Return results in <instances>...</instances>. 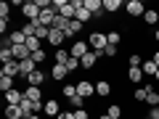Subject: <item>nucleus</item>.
Here are the masks:
<instances>
[{
    "label": "nucleus",
    "mask_w": 159,
    "mask_h": 119,
    "mask_svg": "<svg viewBox=\"0 0 159 119\" xmlns=\"http://www.w3.org/2000/svg\"><path fill=\"white\" fill-rule=\"evenodd\" d=\"M88 45H90V51L101 53L109 48V40H106V32H90V37H88Z\"/></svg>",
    "instance_id": "f257e3e1"
},
{
    "label": "nucleus",
    "mask_w": 159,
    "mask_h": 119,
    "mask_svg": "<svg viewBox=\"0 0 159 119\" xmlns=\"http://www.w3.org/2000/svg\"><path fill=\"white\" fill-rule=\"evenodd\" d=\"M125 11H127V16H130V19H138V16L143 19V13H146L148 8H146L143 0H127V3H125Z\"/></svg>",
    "instance_id": "f03ea898"
},
{
    "label": "nucleus",
    "mask_w": 159,
    "mask_h": 119,
    "mask_svg": "<svg viewBox=\"0 0 159 119\" xmlns=\"http://www.w3.org/2000/svg\"><path fill=\"white\" fill-rule=\"evenodd\" d=\"M21 16L27 19V21H37V19H40V6H37V0H24Z\"/></svg>",
    "instance_id": "7ed1b4c3"
},
{
    "label": "nucleus",
    "mask_w": 159,
    "mask_h": 119,
    "mask_svg": "<svg viewBox=\"0 0 159 119\" xmlns=\"http://www.w3.org/2000/svg\"><path fill=\"white\" fill-rule=\"evenodd\" d=\"M77 85V95H82V98H90V95H96V82H90V79H77L74 82Z\"/></svg>",
    "instance_id": "20e7f679"
},
{
    "label": "nucleus",
    "mask_w": 159,
    "mask_h": 119,
    "mask_svg": "<svg viewBox=\"0 0 159 119\" xmlns=\"http://www.w3.org/2000/svg\"><path fill=\"white\" fill-rule=\"evenodd\" d=\"M69 53H72L74 58L88 56V53H90V45H88V40H74V42H72V48H69Z\"/></svg>",
    "instance_id": "39448f33"
},
{
    "label": "nucleus",
    "mask_w": 159,
    "mask_h": 119,
    "mask_svg": "<svg viewBox=\"0 0 159 119\" xmlns=\"http://www.w3.org/2000/svg\"><path fill=\"white\" fill-rule=\"evenodd\" d=\"M0 61L3 64H11V61H16L13 58V45H11V40H3V45H0Z\"/></svg>",
    "instance_id": "423d86ee"
},
{
    "label": "nucleus",
    "mask_w": 159,
    "mask_h": 119,
    "mask_svg": "<svg viewBox=\"0 0 159 119\" xmlns=\"http://www.w3.org/2000/svg\"><path fill=\"white\" fill-rule=\"evenodd\" d=\"M56 16H58V13L53 11V8H45V11H40L37 24H40V27H48V29H51V27H53V21H56Z\"/></svg>",
    "instance_id": "0eeeda50"
},
{
    "label": "nucleus",
    "mask_w": 159,
    "mask_h": 119,
    "mask_svg": "<svg viewBox=\"0 0 159 119\" xmlns=\"http://www.w3.org/2000/svg\"><path fill=\"white\" fill-rule=\"evenodd\" d=\"M19 72H21L19 77H21V79H27L32 72H37V64H34L32 58H24V61H19Z\"/></svg>",
    "instance_id": "6e6552de"
},
{
    "label": "nucleus",
    "mask_w": 159,
    "mask_h": 119,
    "mask_svg": "<svg viewBox=\"0 0 159 119\" xmlns=\"http://www.w3.org/2000/svg\"><path fill=\"white\" fill-rule=\"evenodd\" d=\"M43 114H48V117H53V119H56L58 114H61V103H58L56 98H48V101H45V106H43Z\"/></svg>",
    "instance_id": "1a4fd4ad"
},
{
    "label": "nucleus",
    "mask_w": 159,
    "mask_h": 119,
    "mask_svg": "<svg viewBox=\"0 0 159 119\" xmlns=\"http://www.w3.org/2000/svg\"><path fill=\"white\" fill-rule=\"evenodd\" d=\"M24 95H27V98H29L32 103H45V98H43V87L27 85V90H24Z\"/></svg>",
    "instance_id": "9d476101"
},
{
    "label": "nucleus",
    "mask_w": 159,
    "mask_h": 119,
    "mask_svg": "<svg viewBox=\"0 0 159 119\" xmlns=\"http://www.w3.org/2000/svg\"><path fill=\"white\" fill-rule=\"evenodd\" d=\"M21 101H24V90H19V87L6 93V106H19Z\"/></svg>",
    "instance_id": "9b49d317"
},
{
    "label": "nucleus",
    "mask_w": 159,
    "mask_h": 119,
    "mask_svg": "<svg viewBox=\"0 0 159 119\" xmlns=\"http://www.w3.org/2000/svg\"><path fill=\"white\" fill-rule=\"evenodd\" d=\"M154 90V85H141V87H135L133 90V101L135 103H146V98H148V93Z\"/></svg>",
    "instance_id": "f8f14e48"
},
{
    "label": "nucleus",
    "mask_w": 159,
    "mask_h": 119,
    "mask_svg": "<svg viewBox=\"0 0 159 119\" xmlns=\"http://www.w3.org/2000/svg\"><path fill=\"white\" fill-rule=\"evenodd\" d=\"M64 40H66V34L58 32V29H51V34H48V45H53L58 51V48H64Z\"/></svg>",
    "instance_id": "ddd939ff"
},
{
    "label": "nucleus",
    "mask_w": 159,
    "mask_h": 119,
    "mask_svg": "<svg viewBox=\"0 0 159 119\" xmlns=\"http://www.w3.org/2000/svg\"><path fill=\"white\" fill-rule=\"evenodd\" d=\"M51 77L56 79V82H64V79L69 77V69L64 66V64H53L51 66Z\"/></svg>",
    "instance_id": "4468645a"
},
{
    "label": "nucleus",
    "mask_w": 159,
    "mask_h": 119,
    "mask_svg": "<svg viewBox=\"0 0 159 119\" xmlns=\"http://www.w3.org/2000/svg\"><path fill=\"white\" fill-rule=\"evenodd\" d=\"M96 95L98 98H109L111 95V82H109V79H98L96 82Z\"/></svg>",
    "instance_id": "2eb2a0df"
},
{
    "label": "nucleus",
    "mask_w": 159,
    "mask_h": 119,
    "mask_svg": "<svg viewBox=\"0 0 159 119\" xmlns=\"http://www.w3.org/2000/svg\"><path fill=\"white\" fill-rule=\"evenodd\" d=\"M45 79H48V74H45V72H40V69H37V72H32V74L27 77V85L43 87V82H45Z\"/></svg>",
    "instance_id": "dca6fc26"
},
{
    "label": "nucleus",
    "mask_w": 159,
    "mask_h": 119,
    "mask_svg": "<svg viewBox=\"0 0 159 119\" xmlns=\"http://www.w3.org/2000/svg\"><path fill=\"white\" fill-rule=\"evenodd\" d=\"M19 74H21V72H19V61H11V64H3V72H0V77H13V79H16Z\"/></svg>",
    "instance_id": "f3484780"
},
{
    "label": "nucleus",
    "mask_w": 159,
    "mask_h": 119,
    "mask_svg": "<svg viewBox=\"0 0 159 119\" xmlns=\"http://www.w3.org/2000/svg\"><path fill=\"white\" fill-rule=\"evenodd\" d=\"M96 64H98V56H96V53H88V56H82V58H80V66H82V69H85V72H90V69L93 66H96Z\"/></svg>",
    "instance_id": "a211bd4d"
},
{
    "label": "nucleus",
    "mask_w": 159,
    "mask_h": 119,
    "mask_svg": "<svg viewBox=\"0 0 159 119\" xmlns=\"http://www.w3.org/2000/svg\"><path fill=\"white\" fill-rule=\"evenodd\" d=\"M82 29H85V24H80L77 19H72V21H69V27H66V32H64V34H66V40H69V37H77V34L82 32Z\"/></svg>",
    "instance_id": "6ab92c4d"
},
{
    "label": "nucleus",
    "mask_w": 159,
    "mask_h": 119,
    "mask_svg": "<svg viewBox=\"0 0 159 119\" xmlns=\"http://www.w3.org/2000/svg\"><path fill=\"white\" fill-rule=\"evenodd\" d=\"M8 40H11V45H27V34H24L21 29H11Z\"/></svg>",
    "instance_id": "aec40b11"
},
{
    "label": "nucleus",
    "mask_w": 159,
    "mask_h": 119,
    "mask_svg": "<svg viewBox=\"0 0 159 119\" xmlns=\"http://www.w3.org/2000/svg\"><path fill=\"white\" fill-rule=\"evenodd\" d=\"M143 21H146L148 27L157 29V24H159V11H157V8H148V11L143 13Z\"/></svg>",
    "instance_id": "412c9836"
},
{
    "label": "nucleus",
    "mask_w": 159,
    "mask_h": 119,
    "mask_svg": "<svg viewBox=\"0 0 159 119\" xmlns=\"http://www.w3.org/2000/svg\"><path fill=\"white\" fill-rule=\"evenodd\" d=\"M119 8H125V3H122V0H103V11L111 13V16L119 11Z\"/></svg>",
    "instance_id": "4be33fe9"
},
{
    "label": "nucleus",
    "mask_w": 159,
    "mask_h": 119,
    "mask_svg": "<svg viewBox=\"0 0 159 119\" xmlns=\"http://www.w3.org/2000/svg\"><path fill=\"white\" fill-rule=\"evenodd\" d=\"M6 119H27L24 117V111H21V106H6Z\"/></svg>",
    "instance_id": "5701e85b"
},
{
    "label": "nucleus",
    "mask_w": 159,
    "mask_h": 119,
    "mask_svg": "<svg viewBox=\"0 0 159 119\" xmlns=\"http://www.w3.org/2000/svg\"><path fill=\"white\" fill-rule=\"evenodd\" d=\"M106 40H109V45H111V48H119V42H122V32H119V29H109Z\"/></svg>",
    "instance_id": "b1692460"
},
{
    "label": "nucleus",
    "mask_w": 159,
    "mask_h": 119,
    "mask_svg": "<svg viewBox=\"0 0 159 119\" xmlns=\"http://www.w3.org/2000/svg\"><path fill=\"white\" fill-rule=\"evenodd\" d=\"M69 58H72V53L66 51V48H58L56 53H53V64H64V66H66V61Z\"/></svg>",
    "instance_id": "393cba45"
},
{
    "label": "nucleus",
    "mask_w": 159,
    "mask_h": 119,
    "mask_svg": "<svg viewBox=\"0 0 159 119\" xmlns=\"http://www.w3.org/2000/svg\"><path fill=\"white\" fill-rule=\"evenodd\" d=\"M127 79H130L133 85H138V82L143 79V69L141 66H130V69H127Z\"/></svg>",
    "instance_id": "a878e982"
},
{
    "label": "nucleus",
    "mask_w": 159,
    "mask_h": 119,
    "mask_svg": "<svg viewBox=\"0 0 159 119\" xmlns=\"http://www.w3.org/2000/svg\"><path fill=\"white\" fill-rule=\"evenodd\" d=\"M37 27H40L37 21H24V24H21L19 29H21V32L27 34V40H29V37H34V34H37Z\"/></svg>",
    "instance_id": "bb28decb"
},
{
    "label": "nucleus",
    "mask_w": 159,
    "mask_h": 119,
    "mask_svg": "<svg viewBox=\"0 0 159 119\" xmlns=\"http://www.w3.org/2000/svg\"><path fill=\"white\" fill-rule=\"evenodd\" d=\"M85 8L93 13V16H98V13L103 11V0H85Z\"/></svg>",
    "instance_id": "cd10ccee"
},
{
    "label": "nucleus",
    "mask_w": 159,
    "mask_h": 119,
    "mask_svg": "<svg viewBox=\"0 0 159 119\" xmlns=\"http://www.w3.org/2000/svg\"><path fill=\"white\" fill-rule=\"evenodd\" d=\"M141 69H143V74H148V77H154V74L159 72V66H157V64H154V58H146Z\"/></svg>",
    "instance_id": "c85d7f7f"
},
{
    "label": "nucleus",
    "mask_w": 159,
    "mask_h": 119,
    "mask_svg": "<svg viewBox=\"0 0 159 119\" xmlns=\"http://www.w3.org/2000/svg\"><path fill=\"white\" fill-rule=\"evenodd\" d=\"M16 87V79L13 77H0V93H8Z\"/></svg>",
    "instance_id": "c756f323"
},
{
    "label": "nucleus",
    "mask_w": 159,
    "mask_h": 119,
    "mask_svg": "<svg viewBox=\"0 0 159 119\" xmlns=\"http://www.w3.org/2000/svg\"><path fill=\"white\" fill-rule=\"evenodd\" d=\"M0 21H11V3H0Z\"/></svg>",
    "instance_id": "7c9ffc66"
},
{
    "label": "nucleus",
    "mask_w": 159,
    "mask_h": 119,
    "mask_svg": "<svg viewBox=\"0 0 159 119\" xmlns=\"http://www.w3.org/2000/svg\"><path fill=\"white\" fill-rule=\"evenodd\" d=\"M61 95L66 98V101H69V98H74V95H77V85H72V82H66V85L61 87Z\"/></svg>",
    "instance_id": "2f4dec72"
},
{
    "label": "nucleus",
    "mask_w": 159,
    "mask_h": 119,
    "mask_svg": "<svg viewBox=\"0 0 159 119\" xmlns=\"http://www.w3.org/2000/svg\"><path fill=\"white\" fill-rule=\"evenodd\" d=\"M85 101H88V98H82V95H74V98H69V106H72L74 111H80V108H85Z\"/></svg>",
    "instance_id": "473e14b6"
},
{
    "label": "nucleus",
    "mask_w": 159,
    "mask_h": 119,
    "mask_svg": "<svg viewBox=\"0 0 159 119\" xmlns=\"http://www.w3.org/2000/svg\"><path fill=\"white\" fill-rule=\"evenodd\" d=\"M127 66H143V56H141V53H135V51H133L130 56H127Z\"/></svg>",
    "instance_id": "72a5a7b5"
},
{
    "label": "nucleus",
    "mask_w": 159,
    "mask_h": 119,
    "mask_svg": "<svg viewBox=\"0 0 159 119\" xmlns=\"http://www.w3.org/2000/svg\"><path fill=\"white\" fill-rule=\"evenodd\" d=\"M106 114L111 119H122V106H119V103H111V106L106 108Z\"/></svg>",
    "instance_id": "f704fd0d"
},
{
    "label": "nucleus",
    "mask_w": 159,
    "mask_h": 119,
    "mask_svg": "<svg viewBox=\"0 0 159 119\" xmlns=\"http://www.w3.org/2000/svg\"><path fill=\"white\" fill-rule=\"evenodd\" d=\"M66 27H69V19H64V16H56V21H53V27H51V29H58V32H66Z\"/></svg>",
    "instance_id": "c9c22d12"
},
{
    "label": "nucleus",
    "mask_w": 159,
    "mask_h": 119,
    "mask_svg": "<svg viewBox=\"0 0 159 119\" xmlns=\"http://www.w3.org/2000/svg\"><path fill=\"white\" fill-rule=\"evenodd\" d=\"M27 48H29V53L40 51V48H43V40H37V37H29V40H27Z\"/></svg>",
    "instance_id": "e433bc0d"
},
{
    "label": "nucleus",
    "mask_w": 159,
    "mask_h": 119,
    "mask_svg": "<svg viewBox=\"0 0 159 119\" xmlns=\"http://www.w3.org/2000/svg\"><path fill=\"white\" fill-rule=\"evenodd\" d=\"M66 69H69V74H72V72H80V69H82V66H80V58H69V61H66Z\"/></svg>",
    "instance_id": "4c0bfd02"
},
{
    "label": "nucleus",
    "mask_w": 159,
    "mask_h": 119,
    "mask_svg": "<svg viewBox=\"0 0 159 119\" xmlns=\"http://www.w3.org/2000/svg\"><path fill=\"white\" fill-rule=\"evenodd\" d=\"M146 103H148V108L159 106V93H157V90H151V93H148V98H146Z\"/></svg>",
    "instance_id": "58836bf2"
},
{
    "label": "nucleus",
    "mask_w": 159,
    "mask_h": 119,
    "mask_svg": "<svg viewBox=\"0 0 159 119\" xmlns=\"http://www.w3.org/2000/svg\"><path fill=\"white\" fill-rule=\"evenodd\" d=\"M45 58H48V53L43 51V48H40V51H34V53H32V61H34V64H43V61H45Z\"/></svg>",
    "instance_id": "ea45409f"
},
{
    "label": "nucleus",
    "mask_w": 159,
    "mask_h": 119,
    "mask_svg": "<svg viewBox=\"0 0 159 119\" xmlns=\"http://www.w3.org/2000/svg\"><path fill=\"white\" fill-rule=\"evenodd\" d=\"M74 117L77 119H90V111L88 108H80V111H74Z\"/></svg>",
    "instance_id": "a19ab883"
},
{
    "label": "nucleus",
    "mask_w": 159,
    "mask_h": 119,
    "mask_svg": "<svg viewBox=\"0 0 159 119\" xmlns=\"http://www.w3.org/2000/svg\"><path fill=\"white\" fill-rule=\"evenodd\" d=\"M148 119H159V106H154V108H148V114H146Z\"/></svg>",
    "instance_id": "79ce46f5"
},
{
    "label": "nucleus",
    "mask_w": 159,
    "mask_h": 119,
    "mask_svg": "<svg viewBox=\"0 0 159 119\" xmlns=\"http://www.w3.org/2000/svg\"><path fill=\"white\" fill-rule=\"evenodd\" d=\"M56 119H77V117H74V111H61Z\"/></svg>",
    "instance_id": "37998d69"
},
{
    "label": "nucleus",
    "mask_w": 159,
    "mask_h": 119,
    "mask_svg": "<svg viewBox=\"0 0 159 119\" xmlns=\"http://www.w3.org/2000/svg\"><path fill=\"white\" fill-rule=\"evenodd\" d=\"M103 56H106V58H114V56H117V48H111V45H109L106 51H103Z\"/></svg>",
    "instance_id": "c03bdc74"
},
{
    "label": "nucleus",
    "mask_w": 159,
    "mask_h": 119,
    "mask_svg": "<svg viewBox=\"0 0 159 119\" xmlns=\"http://www.w3.org/2000/svg\"><path fill=\"white\" fill-rule=\"evenodd\" d=\"M0 32H3V34H6V32L11 34V29H8V21H0Z\"/></svg>",
    "instance_id": "a18cd8bd"
},
{
    "label": "nucleus",
    "mask_w": 159,
    "mask_h": 119,
    "mask_svg": "<svg viewBox=\"0 0 159 119\" xmlns=\"http://www.w3.org/2000/svg\"><path fill=\"white\" fill-rule=\"evenodd\" d=\"M154 64L159 66V51H154Z\"/></svg>",
    "instance_id": "49530a36"
},
{
    "label": "nucleus",
    "mask_w": 159,
    "mask_h": 119,
    "mask_svg": "<svg viewBox=\"0 0 159 119\" xmlns=\"http://www.w3.org/2000/svg\"><path fill=\"white\" fill-rule=\"evenodd\" d=\"M154 40H157V42H159V27L154 29Z\"/></svg>",
    "instance_id": "de8ad7c7"
},
{
    "label": "nucleus",
    "mask_w": 159,
    "mask_h": 119,
    "mask_svg": "<svg viewBox=\"0 0 159 119\" xmlns=\"http://www.w3.org/2000/svg\"><path fill=\"white\" fill-rule=\"evenodd\" d=\"M29 119H43V117H40V114H32V117H29Z\"/></svg>",
    "instance_id": "09e8293b"
},
{
    "label": "nucleus",
    "mask_w": 159,
    "mask_h": 119,
    "mask_svg": "<svg viewBox=\"0 0 159 119\" xmlns=\"http://www.w3.org/2000/svg\"><path fill=\"white\" fill-rule=\"evenodd\" d=\"M98 119H111V117H109V114H101V117H98Z\"/></svg>",
    "instance_id": "8fccbe9b"
},
{
    "label": "nucleus",
    "mask_w": 159,
    "mask_h": 119,
    "mask_svg": "<svg viewBox=\"0 0 159 119\" xmlns=\"http://www.w3.org/2000/svg\"><path fill=\"white\" fill-rule=\"evenodd\" d=\"M154 79H157V82H159V72H157V74H154Z\"/></svg>",
    "instance_id": "3c124183"
},
{
    "label": "nucleus",
    "mask_w": 159,
    "mask_h": 119,
    "mask_svg": "<svg viewBox=\"0 0 159 119\" xmlns=\"http://www.w3.org/2000/svg\"><path fill=\"white\" fill-rule=\"evenodd\" d=\"M146 119H148V117H146Z\"/></svg>",
    "instance_id": "603ef678"
}]
</instances>
